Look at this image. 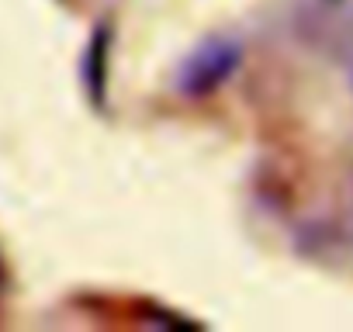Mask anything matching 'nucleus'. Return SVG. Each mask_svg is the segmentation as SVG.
I'll use <instances>...</instances> for the list:
<instances>
[{"mask_svg": "<svg viewBox=\"0 0 353 332\" xmlns=\"http://www.w3.org/2000/svg\"><path fill=\"white\" fill-rule=\"evenodd\" d=\"M243 63V45L229 35H212L198 42L176 66V90L184 97H208L232 80Z\"/></svg>", "mask_w": 353, "mask_h": 332, "instance_id": "nucleus-1", "label": "nucleus"}]
</instances>
